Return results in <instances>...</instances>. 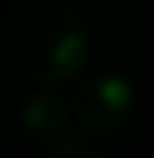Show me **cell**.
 <instances>
[{"instance_id": "cell-1", "label": "cell", "mask_w": 154, "mask_h": 158, "mask_svg": "<svg viewBox=\"0 0 154 158\" xmlns=\"http://www.w3.org/2000/svg\"><path fill=\"white\" fill-rule=\"evenodd\" d=\"M0 47L7 64L40 88L70 81L91 54V34L84 17L64 0L20 3L3 31Z\"/></svg>"}, {"instance_id": "cell-2", "label": "cell", "mask_w": 154, "mask_h": 158, "mask_svg": "<svg viewBox=\"0 0 154 158\" xmlns=\"http://www.w3.org/2000/svg\"><path fill=\"white\" fill-rule=\"evenodd\" d=\"M20 114H24V125L30 128V135L40 145H47L57 158H101L104 155V138H97L77 118L67 94H57L54 88L34 91L24 101Z\"/></svg>"}, {"instance_id": "cell-3", "label": "cell", "mask_w": 154, "mask_h": 158, "mask_svg": "<svg viewBox=\"0 0 154 158\" xmlns=\"http://www.w3.org/2000/svg\"><path fill=\"white\" fill-rule=\"evenodd\" d=\"M67 101L77 111V118L91 128L97 138L107 141L131 118V111H134V88L117 71H97V74L81 77L74 84V91L67 94Z\"/></svg>"}]
</instances>
